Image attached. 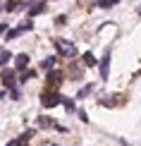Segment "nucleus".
<instances>
[{"instance_id": "15", "label": "nucleus", "mask_w": 141, "mask_h": 146, "mask_svg": "<svg viewBox=\"0 0 141 146\" xmlns=\"http://www.w3.org/2000/svg\"><path fill=\"white\" fill-rule=\"evenodd\" d=\"M62 103H65V108H67V110H74V103H72V101H67V98H62Z\"/></svg>"}, {"instance_id": "6", "label": "nucleus", "mask_w": 141, "mask_h": 146, "mask_svg": "<svg viewBox=\"0 0 141 146\" xmlns=\"http://www.w3.org/2000/svg\"><path fill=\"white\" fill-rule=\"evenodd\" d=\"M43 10H46V3H36V5H31V7H29V17H36V15H41Z\"/></svg>"}, {"instance_id": "10", "label": "nucleus", "mask_w": 141, "mask_h": 146, "mask_svg": "<svg viewBox=\"0 0 141 146\" xmlns=\"http://www.w3.org/2000/svg\"><path fill=\"white\" fill-rule=\"evenodd\" d=\"M53 65H55V58H46L43 62H41V67L43 70H53Z\"/></svg>"}, {"instance_id": "2", "label": "nucleus", "mask_w": 141, "mask_h": 146, "mask_svg": "<svg viewBox=\"0 0 141 146\" xmlns=\"http://www.w3.org/2000/svg\"><path fill=\"white\" fill-rule=\"evenodd\" d=\"M41 103H43V108H55L58 103H62V98H60L58 94H43Z\"/></svg>"}, {"instance_id": "13", "label": "nucleus", "mask_w": 141, "mask_h": 146, "mask_svg": "<svg viewBox=\"0 0 141 146\" xmlns=\"http://www.w3.org/2000/svg\"><path fill=\"white\" fill-rule=\"evenodd\" d=\"M31 77H34V72H31V70H26V72L19 77V82H26V79H31Z\"/></svg>"}, {"instance_id": "16", "label": "nucleus", "mask_w": 141, "mask_h": 146, "mask_svg": "<svg viewBox=\"0 0 141 146\" xmlns=\"http://www.w3.org/2000/svg\"><path fill=\"white\" fill-rule=\"evenodd\" d=\"M19 96H22V94H19V89H12V98H15V101H19Z\"/></svg>"}, {"instance_id": "3", "label": "nucleus", "mask_w": 141, "mask_h": 146, "mask_svg": "<svg viewBox=\"0 0 141 146\" xmlns=\"http://www.w3.org/2000/svg\"><path fill=\"white\" fill-rule=\"evenodd\" d=\"M0 77H3V84H5V86H10V89H15V84H17V79H15V72H12V70H5V72H3V74H0Z\"/></svg>"}, {"instance_id": "7", "label": "nucleus", "mask_w": 141, "mask_h": 146, "mask_svg": "<svg viewBox=\"0 0 141 146\" xmlns=\"http://www.w3.org/2000/svg\"><path fill=\"white\" fill-rule=\"evenodd\" d=\"M62 82V74H60V72H50V74H48V84H60Z\"/></svg>"}, {"instance_id": "11", "label": "nucleus", "mask_w": 141, "mask_h": 146, "mask_svg": "<svg viewBox=\"0 0 141 146\" xmlns=\"http://www.w3.org/2000/svg\"><path fill=\"white\" fill-rule=\"evenodd\" d=\"M10 58H12L10 53H7V50H3V53H0V65H7V62H10Z\"/></svg>"}, {"instance_id": "12", "label": "nucleus", "mask_w": 141, "mask_h": 146, "mask_svg": "<svg viewBox=\"0 0 141 146\" xmlns=\"http://www.w3.org/2000/svg\"><path fill=\"white\" fill-rule=\"evenodd\" d=\"M91 89L93 86H84L81 91H79V98H86V94H91Z\"/></svg>"}, {"instance_id": "5", "label": "nucleus", "mask_w": 141, "mask_h": 146, "mask_svg": "<svg viewBox=\"0 0 141 146\" xmlns=\"http://www.w3.org/2000/svg\"><path fill=\"white\" fill-rule=\"evenodd\" d=\"M15 67L24 72V70L29 67V55H24V53H22V55H17V58H15Z\"/></svg>"}, {"instance_id": "9", "label": "nucleus", "mask_w": 141, "mask_h": 146, "mask_svg": "<svg viewBox=\"0 0 141 146\" xmlns=\"http://www.w3.org/2000/svg\"><path fill=\"white\" fill-rule=\"evenodd\" d=\"M120 0H98V7H113V5H117Z\"/></svg>"}, {"instance_id": "17", "label": "nucleus", "mask_w": 141, "mask_h": 146, "mask_svg": "<svg viewBox=\"0 0 141 146\" xmlns=\"http://www.w3.org/2000/svg\"><path fill=\"white\" fill-rule=\"evenodd\" d=\"M0 31H5V24H0Z\"/></svg>"}, {"instance_id": "4", "label": "nucleus", "mask_w": 141, "mask_h": 146, "mask_svg": "<svg viewBox=\"0 0 141 146\" xmlns=\"http://www.w3.org/2000/svg\"><path fill=\"white\" fill-rule=\"evenodd\" d=\"M108 72H110V50L103 55V60H101V77L103 79H108Z\"/></svg>"}, {"instance_id": "14", "label": "nucleus", "mask_w": 141, "mask_h": 146, "mask_svg": "<svg viewBox=\"0 0 141 146\" xmlns=\"http://www.w3.org/2000/svg\"><path fill=\"white\" fill-rule=\"evenodd\" d=\"M101 103H103V106H115V103H117V98H103Z\"/></svg>"}, {"instance_id": "1", "label": "nucleus", "mask_w": 141, "mask_h": 146, "mask_svg": "<svg viewBox=\"0 0 141 146\" xmlns=\"http://www.w3.org/2000/svg\"><path fill=\"white\" fill-rule=\"evenodd\" d=\"M55 48H58V50H60V55H65V58H72V55H77V48H74V43H70V41L55 38Z\"/></svg>"}, {"instance_id": "18", "label": "nucleus", "mask_w": 141, "mask_h": 146, "mask_svg": "<svg viewBox=\"0 0 141 146\" xmlns=\"http://www.w3.org/2000/svg\"><path fill=\"white\" fill-rule=\"evenodd\" d=\"M139 15H141V10H139Z\"/></svg>"}, {"instance_id": "8", "label": "nucleus", "mask_w": 141, "mask_h": 146, "mask_svg": "<svg viewBox=\"0 0 141 146\" xmlns=\"http://www.w3.org/2000/svg\"><path fill=\"white\" fill-rule=\"evenodd\" d=\"M84 65H86V67H93V65H96L93 53H86V55H84Z\"/></svg>"}]
</instances>
